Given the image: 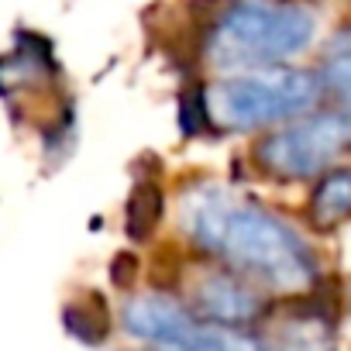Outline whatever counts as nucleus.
I'll return each mask as SVG.
<instances>
[{"label":"nucleus","instance_id":"10","mask_svg":"<svg viewBox=\"0 0 351 351\" xmlns=\"http://www.w3.org/2000/svg\"><path fill=\"white\" fill-rule=\"evenodd\" d=\"M165 214V197L155 183H138L124 207V231L131 241H148Z\"/></svg>","mask_w":351,"mask_h":351},{"label":"nucleus","instance_id":"13","mask_svg":"<svg viewBox=\"0 0 351 351\" xmlns=\"http://www.w3.org/2000/svg\"><path fill=\"white\" fill-rule=\"evenodd\" d=\"M134 269H138V258H134V255H128V252H124V255H117V258H114V265H110L114 282H117V286H128Z\"/></svg>","mask_w":351,"mask_h":351},{"label":"nucleus","instance_id":"11","mask_svg":"<svg viewBox=\"0 0 351 351\" xmlns=\"http://www.w3.org/2000/svg\"><path fill=\"white\" fill-rule=\"evenodd\" d=\"M62 320H66L69 334H76V337L86 341V344H100V341L107 337V327H110L100 296H90V300H83V303H69L66 313H62Z\"/></svg>","mask_w":351,"mask_h":351},{"label":"nucleus","instance_id":"8","mask_svg":"<svg viewBox=\"0 0 351 351\" xmlns=\"http://www.w3.org/2000/svg\"><path fill=\"white\" fill-rule=\"evenodd\" d=\"M306 217L320 231L351 217V169H334V172L324 176L313 190V197H310Z\"/></svg>","mask_w":351,"mask_h":351},{"label":"nucleus","instance_id":"5","mask_svg":"<svg viewBox=\"0 0 351 351\" xmlns=\"http://www.w3.org/2000/svg\"><path fill=\"white\" fill-rule=\"evenodd\" d=\"M190 306L214 324H231V327H245L255 324L265 313V300L258 296V289L252 286V279H245L234 269H204L193 286H190Z\"/></svg>","mask_w":351,"mask_h":351},{"label":"nucleus","instance_id":"12","mask_svg":"<svg viewBox=\"0 0 351 351\" xmlns=\"http://www.w3.org/2000/svg\"><path fill=\"white\" fill-rule=\"evenodd\" d=\"M180 128L186 138L193 134H204L207 128H214L210 121V107H207V90H186L183 100H180Z\"/></svg>","mask_w":351,"mask_h":351},{"label":"nucleus","instance_id":"4","mask_svg":"<svg viewBox=\"0 0 351 351\" xmlns=\"http://www.w3.org/2000/svg\"><path fill=\"white\" fill-rule=\"evenodd\" d=\"M351 152V110L310 114L258 141L255 162L276 180H310Z\"/></svg>","mask_w":351,"mask_h":351},{"label":"nucleus","instance_id":"6","mask_svg":"<svg viewBox=\"0 0 351 351\" xmlns=\"http://www.w3.org/2000/svg\"><path fill=\"white\" fill-rule=\"evenodd\" d=\"M124 330L138 341H148V344H169V341H186L200 320H197V310L172 300L165 293H145V296H134L124 303Z\"/></svg>","mask_w":351,"mask_h":351},{"label":"nucleus","instance_id":"9","mask_svg":"<svg viewBox=\"0 0 351 351\" xmlns=\"http://www.w3.org/2000/svg\"><path fill=\"white\" fill-rule=\"evenodd\" d=\"M320 80H324V90L344 110H351V25L341 28L327 42V52L320 62Z\"/></svg>","mask_w":351,"mask_h":351},{"label":"nucleus","instance_id":"2","mask_svg":"<svg viewBox=\"0 0 351 351\" xmlns=\"http://www.w3.org/2000/svg\"><path fill=\"white\" fill-rule=\"evenodd\" d=\"M317 32L313 11L296 0H231L207 38V59L221 69H258L296 56Z\"/></svg>","mask_w":351,"mask_h":351},{"label":"nucleus","instance_id":"3","mask_svg":"<svg viewBox=\"0 0 351 351\" xmlns=\"http://www.w3.org/2000/svg\"><path fill=\"white\" fill-rule=\"evenodd\" d=\"M324 80L303 69H272L252 76H231L207 86V107L214 128L258 131L306 114L320 104Z\"/></svg>","mask_w":351,"mask_h":351},{"label":"nucleus","instance_id":"14","mask_svg":"<svg viewBox=\"0 0 351 351\" xmlns=\"http://www.w3.org/2000/svg\"><path fill=\"white\" fill-rule=\"evenodd\" d=\"M148 351H197V348H193V341L186 337V341H169V344H152Z\"/></svg>","mask_w":351,"mask_h":351},{"label":"nucleus","instance_id":"7","mask_svg":"<svg viewBox=\"0 0 351 351\" xmlns=\"http://www.w3.org/2000/svg\"><path fill=\"white\" fill-rule=\"evenodd\" d=\"M265 351H334L330 317L313 306H296L272 320L269 334L262 337Z\"/></svg>","mask_w":351,"mask_h":351},{"label":"nucleus","instance_id":"1","mask_svg":"<svg viewBox=\"0 0 351 351\" xmlns=\"http://www.w3.org/2000/svg\"><path fill=\"white\" fill-rule=\"evenodd\" d=\"M183 224L190 238L228 269L272 293H306L317 279V262L303 238L262 210L224 190H200L183 200Z\"/></svg>","mask_w":351,"mask_h":351}]
</instances>
